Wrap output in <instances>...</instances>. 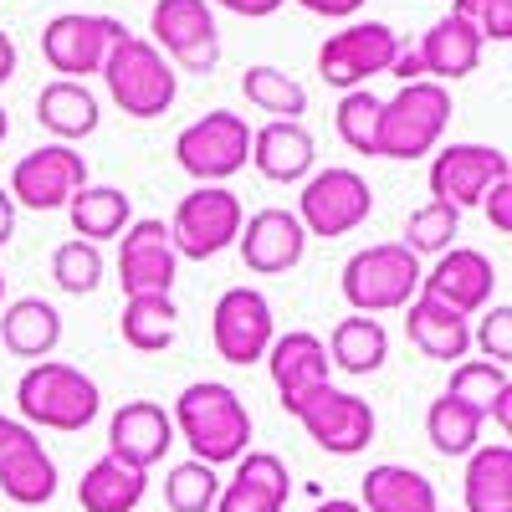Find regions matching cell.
Wrapping results in <instances>:
<instances>
[{"mask_svg": "<svg viewBox=\"0 0 512 512\" xmlns=\"http://www.w3.org/2000/svg\"><path fill=\"white\" fill-rule=\"evenodd\" d=\"M169 420H175V436L205 466H226V461H241L251 451V410L221 379L185 384L175 410H169Z\"/></svg>", "mask_w": 512, "mask_h": 512, "instance_id": "cell-1", "label": "cell"}, {"mask_svg": "<svg viewBox=\"0 0 512 512\" xmlns=\"http://www.w3.org/2000/svg\"><path fill=\"white\" fill-rule=\"evenodd\" d=\"M16 410H21V425H31V431L41 425V431L77 436L98 420L103 395H98V379H88L82 369L62 359H41L16 384Z\"/></svg>", "mask_w": 512, "mask_h": 512, "instance_id": "cell-2", "label": "cell"}, {"mask_svg": "<svg viewBox=\"0 0 512 512\" xmlns=\"http://www.w3.org/2000/svg\"><path fill=\"white\" fill-rule=\"evenodd\" d=\"M103 82L108 98L128 118H164L180 98V72L164 62V52L149 36H123L103 62Z\"/></svg>", "mask_w": 512, "mask_h": 512, "instance_id": "cell-3", "label": "cell"}, {"mask_svg": "<svg viewBox=\"0 0 512 512\" xmlns=\"http://www.w3.org/2000/svg\"><path fill=\"white\" fill-rule=\"evenodd\" d=\"M344 287L349 308L374 318V313H400L420 297V256H410L400 241H379V246H364L344 262Z\"/></svg>", "mask_w": 512, "mask_h": 512, "instance_id": "cell-4", "label": "cell"}, {"mask_svg": "<svg viewBox=\"0 0 512 512\" xmlns=\"http://www.w3.org/2000/svg\"><path fill=\"white\" fill-rule=\"evenodd\" d=\"M451 123V93L441 82H405L395 98L379 103V159H420L431 154Z\"/></svg>", "mask_w": 512, "mask_h": 512, "instance_id": "cell-5", "label": "cell"}, {"mask_svg": "<svg viewBox=\"0 0 512 512\" xmlns=\"http://www.w3.org/2000/svg\"><path fill=\"white\" fill-rule=\"evenodd\" d=\"M175 159H180V169L195 185H226L231 175H241L246 159H251V128L231 108H210L205 118L180 128Z\"/></svg>", "mask_w": 512, "mask_h": 512, "instance_id": "cell-6", "label": "cell"}, {"mask_svg": "<svg viewBox=\"0 0 512 512\" xmlns=\"http://www.w3.org/2000/svg\"><path fill=\"white\" fill-rule=\"evenodd\" d=\"M374 210V190L359 169L349 164H328V169H313L303 180V195H297V210L292 216L303 221L308 236H349L369 221Z\"/></svg>", "mask_w": 512, "mask_h": 512, "instance_id": "cell-7", "label": "cell"}, {"mask_svg": "<svg viewBox=\"0 0 512 512\" xmlns=\"http://www.w3.org/2000/svg\"><path fill=\"white\" fill-rule=\"evenodd\" d=\"M149 41L164 52L169 67L180 72H216L221 62V26H216V11L205 0H154L149 11Z\"/></svg>", "mask_w": 512, "mask_h": 512, "instance_id": "cell-8", "label": "cell"}, {"mask_svg": "<svg viewBox=\"0 0 512 512\" xmlns=\"http://www.w3.org/2000/svg\"><path fill=\"white\" fill-rule=\"evenodd\" d=\"M241 200L226 185H195L180 205L175 221H169V241H175V256H190V262H210L226 246H236L241 236Z\"/></svg>", "mask_w": 512, "mask_h": 512, "instance_id": "cell-9", "label": "cell"}, {"mask_svg": "<svg viewBox=\"0 0 512 512\" xmlns=\"http://www.w3.org/2000/svg\"><path fill=\"white\" fill-rule=\"evenodd\" d=\"M128 31L113 16H93V11H62L41 26V57L52 72H62L67 82H82L88 72H103L108 52L118 47Z\"/></svg>", "mask_w": 512, "mask_h": 512, "instance_id": "cell-10", "label": "cell"}, {"mask_svg": "<svg viewBox=\"0 0 512 512\" xmlns=\"http://www.w3.org/2000/svg\"><path fill=\"white\" fill-rule=\"evenodd\" d=\"M400 52V31L384 26V21H349L344 31H333L323 47H318V77L328 82V88H364L369 77L390 72Z\"/></svg>", "mask_w": 512, "mask_h": 512, "instance_id": "cell-11", "label": "cell"}, {"mask_svg": "<svg viewBox=\"0 0 512 512\" xmlns=\"http://www.w3.org/2000/svg\"><path fill=\"white\" fill-rule=\"evenodd\" d=\"M287 415L303 420V431L328 451V456H359L374 431H379V420H374V405L354 390H338V384H323V390H313L308 400H297Z\"/></svg>", "mask_w": 512, "mask_h": 512, "instance_id": "cell-12", "label": "cell"}, {"mask_svg": "<svg viewBox=\"0 0 512 512\" xmlns=\"http://www.w3.org/2000/svg\"><path fill=\"white\" fill-rule=\"evenodd\" d=\"M210 338H216V354L226 364H241L246 369L256 359H267L272 338H277V318H272L267 292H256V287L221 292L216 313H210Z\"/></svg>", "mask_w": 512, "mask_h": 512, "instance_id": "cell-13", "label": "cell"}, {"mask_svg": "<svg viewBox=\"0 0 512 512\" xmlns=\"http://www.w3.org/2000/svg\"><path fill=\"white\" fill-rule=\"evenodd\" d=\"M82 185H88V159L72 144H41V149L16 159L6 195L26 210H62Z\"/></svg>", "mask_w": 512, "mask_h": 512, "instance_id": "cell-14", "label": "cell"}, {"mask_svg": "<svg viewBox=\"0 0 512 512\" xmlns=\"http://www.w3.org/2000/svg\"><path fill=\"white\" fill-rule=\"evenodd\" d=\"M118 282L123 297H169L180 277V256L164 221H134L118 236Z\"/></svg>", "mask_w": 512, "mask_h": 512, "instance_id": "cell-15", "label": "cell"}, {"mask_svg": "<svg viewBox=\"0 0 512 512\" xmlns=\"http://www.w3.org/2000/svg\"><path fill=\"white\" fill-rule=\"evenodd\" d=\"M492 287H497V267L477 246H451L436 256L431 272H420V297L451 308L456 318H472L492 303Z\"/></svg>", "mask_w": 512, "mask_h": 512, "instance_id": "cell-16", "label": "cell"}, {"mask_svg": "<svg viewBox=\"0 0 512 512\" xmlns=\"http://www.w3.org/2000/svg\"><path fill=\"white\" fill-rule=\"evenodd\" d=\"M507 175H512V164H507L502 149H492V144H446L431 159V195L466 210V205H482L487 190Z\"/></svg>", "mask_w": 512, "mask_h": 512, "instance_id": "cell-17", "label": "cell"}, {"mask_svg": "<svg viewBox=\"0 0 512 512\" xmlns=\"http://www.w3.org/2000/svg\"><path fill=\"white\" fill-rule=\"evenodd\" d=\"M0 492L16 507H47L57 497V461L21 420H11L0 436Z\"/></svg>", "mask_w": 512, "mask_h": 512, "instance_id": "cell-18", "label": "cell"}, {"mask_svg": "<svg viewBox=\"0 0 512 512\" xmlns=\"http://www.w3.org/2000/svg\"><path fill=\"white\" fill-rule=\"evenodd\" d=\"M175 446V420H169L164 405L154 400H123L108 420V456L134 466V472H149L154 461H164V451Z\"/></svg>", "mask_w": 512, "mask_h": 512, "instance_id": "cell-19", "label": "cell"}, {"mask_svg": "<svg viewBox=\"0 0 512 512\" xmlns=\"http://www.w3.org/2000/svg\"><path fill=\"white\" fill-rule=\"evenodd\" d=\"M236 246H241V262L256 277H277V272H292L297 262H303L308 231H303V221H297L292 210L272 205V210H256L251 221H241Z\"/></svg>", "mask_w": 512, "mask_h": 512, "instance_id": "cell-20", "label": "cell"}, {"mask_svg": "<svg viewBox=\"0 0 512 512\" xmlns=\"http://www.w3.org/2000/svg\"><path fill=\"white\" fill-rule=\"evenodd\" d=\"M267 369H272V384L282 395V410H292L297 400H308L313 390L328 384V349L323 338L308 333V328H292V333H277L272 349H267Z\"/></svg>", "mask_w": 512, "mask_h": 512, "instance_id": "cell-21", "label": "cell"}, {"mask_svg": "<svg viewBox=\"0 0 512 512\" xmlns=\"http://www.w3.org/2000/svg\"><path fill=\"white\" fill-rule=\"evenodd\" d=\"M287 497H292L287 461L272 456V451H246L236 461V477L221 487L210 512H282Z\"/></svg>", "mask_w": 512, "mask_h": 512, "instance_id": "cell-22", "label": "cell"}, {"mask_svg": "<svg viewBox=\"0 0 512 512\" xmlns=\"http://www.w3.org/2000/svg\"><path fill=\"white\" fill-rule=\"evenodd\" d=\"M313 159H318V144L303 123H262L251 128V164L256 175L272 180V185H297L313 175Z\"/></svg>", "mask_w": 512, "mask_h": 512, "instance_id": "cell-23", "label": "cell"}, {"mask_svg": "<svg viewBox=\"0 0 512 512\" xmlns=\"http://www.w3.org/2000/svg\"><path fill=\"white\" fill-rule=\"evenodd\" d=\"M415 57H420L425 82H441V88H446V82H461V77L477 72V62H482V36L466 26L461 16H441L431 31L420 36Z\"/></svg>", "mask_w": 512, "mask_h": 512, "instance_id": "cell-24", "label": "cell"}, {"mask_svg": "<svg viewBox=\"0 0 512 512\" xmlns=\"http://www.w3.org/2000/svg\"><path fill=\"white\" fill-rule=\"evenodd\" d=\"M359 507L364 512H441V497H436V482L420 477L415 466L379 461L364 472Z\"/></svg>", "mask_w": 512, "mask_h": 512, "instance_id": "cell-25", "label": "cell"}, {"mask_svg": "<svg viewBox=\"0 0 512 512\" xmlns=\"http://www.w3.org/2000/svg\"><path fill=\"white\" fill-rule=\"evenodd\" d=\"M0 344L16 359H52V349L62 344V313L47 297H16V303L0 313Z\"/></svg>", "mask_w": 512, "mask_h": 512, "instance_id": "cell-26", "label": "cell"}, {"mask_svg": "<svg viewBox=\"0 0 512 512\" xmlns=\"http://www.w3.org/2000/svg\"><path fill=\"white\" fill-rule=\"evenodd\" d=\"M98 98L88 93V82H47V88L36 93V123L47 128V134H57V144H77V139H88L93 128H98Z\"/></svg>", "mask_w": 512, "mask_h": 512, "instance_id": "cell-27", "label": "cell"}, {"mask_svg": "<svg viewBox=\"0 0 512 512\" xmlns=\"http://www.w3.org/2000/svg\"><path fill=\"white\" fill-rule=\"evenodd\" d=\"M405 333L425 359H441V364H456V359H466V349H472L466 318H456L451 308L431 303V297H415V303L405 308Z\"/></svg>", "mask_w": 512, "mask_h": 512, "instance_id": "cell-28", "label": "cell"}, {"mask_svg": "<svg viewBox=\"0 0 512 512\" xmlns=\"http://www.w3.org/2000/svg\"><path fill=\"white\" fill-rule=\"evenodd\" d=\"M323 349H328V364H333V369L364 379V374L384 369V359H390V333H384L379 318L354 313V318H344V323H333V338H328Z\"/></svg>", "mask_w": 512, "mask_h": 512, "instance_id": "cell-29", "label": "cell"}, {"mask_svg": "<svg viewBox=\"0 0 512 512\" xmlns=\"http://www.w3.org/2000/svg\"><path fill=\"white\" fill-rule=\"evenodd\" d=\"M149 492V477L134 472V466H123L113 456H98L88 472L77 482V502L82 512H134Z\"/></svg>", "mask_w": 512, "mask_h": 512, "instance_id": "cell-30", "label": "cell"}, {"mask_svg": "<svg viewBox=\"0 0 512 512\" xmlns=\"http://www.w3.org/2000/svg\"><path fill=\"white\" fill-rule=\"evenodd\" d=\"M466 512H512V446L492 441L466 456Z\"/></svg>", "mask_w": 512, "mask_h": 512, "instance_id": "cell-31", "label": "cell"}, {"mask_svg": "<svg viewBox=\"0 0 512 512\" xmlns=\"http://www.w3.org/2000/svg\"><path fill=\"white\" fill-rule=\"evenodd\" d=\"M67 216H72V231L77 241H113L134 226V205L118 185H82L72 200H67Z\"/></svg>", "mask_w": 512, "mask_h": 512, "instance_id": "cell-32", "label": "cell"}, {"mask_svg": "<svg viewBox=\"0 0 512 512\" xmlns=\"http://www.w3.org/2000/svg\"><path fill=\"white\" fill-rule=\"evenodd\" d=\"M175 297H123V344L139 349V354H164L169 344H175Z\"/></svg>", "mask_w": 512, "mask_h": 512, "instance_id": "cell-33", "label": "cell"}, {"mask_svg": "<svg viewBox=\"0 0 512 512\" xmlns=\"http://www.w3.org/2000/svg\"><path fill=\"white\" fill-rule=\"evenodd\" d=\"M241 93L256 113H272V123H303V113H308V88L277 67H246Z\"/></svg>", "mask_w": 512, "mask_h": 512, "instance_id": "cell-34", "label": "cell"}, {"mask_svg": "<svg viewBox=\"0 0 512 512\" xmlns=\"http://www.w3.org/2000/svg\"><path fill=\"white\" fill-rule=\"evenodd\" d=\"M482 415L477 410H466L461 400H451V395H441V400H431V410H425V436H431V446L441 451V456H472L477 451V441H482Z\"/></svg>", "mask_w": 512, "mask_h": 512, "instance_id": "cell-35", "label": "cell"}, {"mask_svg": "<svg viewBox=\"0 0 512 512\" xmlns=\"http://www.w3.org/2000/svg\"><path fill=\"white\" fill-rule=\"evenodd\" d=\"M446 395L461 400L466 410H477V415L487 420L492 405H497L502 395H512V379H507V369H497V364H487V359H461V364L451 369Z\"/></svg>", "mask_w": 512, "mask_h": 512, "instance_id": "cell-36", "label": "cell"}, {"mask_svg": "<svg viewBox=\"0 0 512 512\" xmlns=\"http://www.w3.org/2000/svg\"><path fill=\"white\" fill-rule=\"evenodd\" d=\"M456 236H461V210L446 205V200H431V205H420L415 216L405 221V241L400 246L410 256H441V251L456 246Z\"/></svg>", "mask_w": 512, "mask_h": 512, "instance_id": "cell-37", "label": "cell"}, {"mask_svg": "<svg viewBox=\"0 0 512 512\" xmlns=\"http://www.w3.org/2000/svg\"><path fill=\"white\" fill-rule=\"evenodd\" d=\"M221 497V477H216V466H205V461H180V466H169V477H164V502L169 512H210Z\"/></svg>", "mask_w": 512, "mask_h": 512, "instance_id": "cell-38", "label": "cell"}, {"mask_svg": "<svg viewBox=\"0 0 512 512\" xmlns=\"http://www.w3.org/2000/svg\"><path fill=\"white\" fill-rule=\"evenodd\" d=\"M379 103L369 88H354L338 98V139L354 154H379Z\"/></svg>", "mask_w": 512, "mask_h": 512, "instance_id": "cell-39", "label": "cell"}, {"mask_svg": "<svg viewBox=\"0 0 512 512\" xmlns=\"http://www.w3.org/2000/svg\"><path fill=\"white\" fill-rule=\"evenodd\" d=\"M52 277H57V287L62 292H72V297H82V292H98V282H103V251L93 246V241H62L57 251H52Z\"/></svg>", "mask_w": 512, "mask_h": 512, "instance_id": "cell-40", "label": "cell"}, {"mask_svg": "<svg viewBox=\"0 0 512 512\" xmlns=\"http://www.w3.org/2000/svg\"><path fill=\"white\" fill-rule=\"evenodd\" d=\"M451 16H461L466 26H472L482 36V47L487 41H512V0H456Z\"/></svg>", "mask_w": 512, "mask_h": 512, "instance_id": "cell-41", "label": "cell"}, {"mask_svg": "<svg viewBox=\"0 0 512 512\" xmlns=\"http://www.w3.org/2000/svg\"><path fill=\"white\" fill-rule=\"evenodd\" d=\"M472 344L487 354V364L507 369V359H512V308H507V303H497V308L482 318V328L472 333Z\"/></svg>", "mask_w": 512, "mask_h": 512, "instance_id": "cell-42", "label": "cell"}, {"mask_svg": "<svg viewBox=\"0 0 512 512\" xmlns=\"http://www.w3.org/2000/svg\"><path fill=\"white\" fill-rule=\"evenodd\" d=\"M482 205H487V221L507 236V231H512V175H507V180H497V185L487 190V200H482Z\"/></svg>", "mask_w": 512, "mask_h": 512, "instance_id": "cell-43", "label": "cell"}, {"mask_svg": "<svg viewBox=\"0 0 512 512\" xmlns=\"http://www.w3.org/2000/svg\"><path fill=\"white\" fill-rule=\"evenodd\" d=\"M205 6H221L231 16H246V21H267L282 11V0H205Z\"/></svg>", "mask_w": 512, "mask_h": 512, "instance_id": "cell-44", "label": "cell"}, {"mask_svg": "<svg viewBox=\"0 0 512 512\" xmlns=\"http://www.w3.org/2000/svg\"><path fill=\"white\" fill-rule=\"evenodd\" d=\"M303 11H313V16H323V21H354L359 11H364V0H297Z\"/></svg>", "mask_w": 512, "mask_h": 512, "instance_id": "cell-45", "label": "cell"}, {"mask_svg": "<svg viewBox=\"0 0 512 512\" xmlns=\"http://www.w3.org/2000/svg\"><path fill=\"white\" fill-rule=\"evenodd\" d=\"M390 77H400V88H405V82H420V77H425L415 47H405V41H400V52H395V62H390Z\"/></svg>", "mask_w": 512, "mask_h": 512, "instance_id": "cell-46", "label": "cell"}, {"mask_svg": "<svg viewBox=\"0 0 512 512\" xmlns=\"http://www.w3.org/2000/svg\"><path fill=\"white\" fill-rule=\"evenodd\" d=\"M16 62H21V57H16V41L0 31V88H6V82L16 77Z\"/></svg>", "mask_w": 512, "mask_h": 512, "instance_id": "cell-47", "label": "cell"}, {"mask_svg": "<svg viewBox=\"0 0 512 512\" xmlns=\"http://www.w3.org/2000/svg\"><path fill=\"white\" fill-rule=\"evenodd\" d=\"M11 236H16V200L0 190V246H6Z\"/></svg>", "mask_w": 512, "mask_h": 512, "instance_id": "cell-48", "label": "cell"}, {"mask_svg": "<svg viewBox=\"0 0 512 512\" xmlns=\"http://www.w3.org/2000/svg\"><path fill=\"white\" fill-rule=\"evenodd\" d=\"M313 512H364L359 502H349V497H328V502H318Z\"/></svg>", "mask_w": 512, "mask_h": 512, "instance_id": "cell-49", "label": "cell"}, {"mask_svg": "<svg viewBox=\"0 0 512 512\" xmlns=\"http://www.w3.org/2000/svg\"><path fill=\"white\" fill-rule=\"evenodd\" d=\"M6 134H11V118H6V108H0V144H6Z\"/></svg>", "mask_w": 512, "mask_h": 512, "instance_id": "cell-50", "label": "cell"}, {"mask_svg": "<svg viewBox=\"0 0 512 512\" xmlns=\"http://www.w3.org/2000/svg\"><path fill=\"white\" fill-rule=\"evenodd\" d=\"M0 303H6V272H0Z\"/></svg>", "mask_w": 512, "mask_h": 512, "instance_id": "cell-51", "label": "cell"}, {"mask_svg": "<svg viewBox=\"0 0 512 512\" xmlns=\"http://www.w3.org/2000/svg\"><path fill=\"white\" fill-rule=\"evenodd\" d=\"M6 425H11V415H0V436H6Z\"/></svg>", "mask_w": 512, "mask_h": 512, "instance_id": "cell-52", "label": "cell"}]
</instances>
